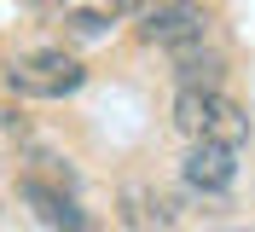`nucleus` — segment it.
<instances>
[{
    "label": "nucleus",
    "instance_id": "8",
    "mask_svg": "<svg viewBox=\"0 0 255 232\" xmlns=\"http://www.w3.org/2000/svg\"><path fill=\"white\" fill-rule=\"evenodd\" d=\"M168 64H174V87H221V70H226V58L215 52V41L174 46Z\"/></svg>",
    "mask_w": 255,
    "mask_h": 232
},
{
    "label": "nucleus",
    "instance_id": "9",
    "mask_svg": "<svg viewBox=\"0 0 255 232\" xmlns=\"http://www.w3.org/2000/svg\"><path fill=\"white\" fill-rule=\"evenodd\" d=\"M162 6H180V0H122L128 23H133V17H145V12H162Z\"/></svg>",
    "mask_w": 255,
    "mask_h": 232
},
{
    "label": "nucleus",
    "instance_id": "3",
    "mask_svg": "<svg viewBox=\"0 0 255 232\" xmlns=\"http://www.w3.org/2000/svg\"><path fill=\"white\" fill-rule=\"evenodd\" d=\"M116 221H122L128 232H180L186 227V209H180V198L168 186L133 174V180H122V192H116Z\"/></svg>",
    "mask_w": 255,
    "mask_h": 232
},
{
    "label": "nucleus",
    "instance_id": "2",
    "mask_svg": "<svg viewBox=\"0 0 255 232\" xmlns=\"http://www.w3.org/2000/svg\"><path fill=\"white\" fill-rule=\"evenodd\" d=\"M87 87V64L64 46H29L6 64V93L17 99H70Z\"/></svg>",
    "mask_w": 255,
    "mask_h": 232
},
{
    "label": "nucleus",
    "instance_id": "4",
    "mask_svg": "<svg viewBox=\"0 0 255 232\" xmlns=\"http://www.w3.org/2000/svg\"><path fill=\"white\" fill-rule=\"evenodd\" d=\"M133 35H139V46L174 52V46H191V41H215V17H209L203 0H180V6L133 17Z\"/></svg>",
    "mask_w": 255,
    "mask_h": 232
},
{
    "label": "nucleus",
    "instance_id": "10",
    "mask_svg": "<svg viewBox=\"0 0 255 232\" xmlns=\"http://www.w3.org/2000/svg\"><path fill=\"white\" fill-rule=\"evenodd\" d=\"M29 6H41V0H29Z\"/></svg>",
    "mask_w": 255,
    "mask_h": 232
},
{
    "label": "nucleus",
    "instance_id": "5",
    "mask_svg": "<svg viewBox=\"0 0 255 232\" xmlns=\"http://www.w3.org/2000/svg\"><path fill=\"white\" fill-rule=\"evenodd\" d=\"M17 198L35 209V221L52 232H93V215L76 203V186H58V180H41V174H23L17 180Z\"/></svg>",
    "mask_w": 255,
    "mask_h": 232
},
{
    "label": "nucleus",
    "instance_id": "6",
    "mask_svg": "<svg viewBox=\"0 0 255 232\" xmlns=\"http://www.w3.org/2000/svg\"><path fill=\"white\" fill-rule=\"evenodd\" d=\"M180 180H186L191 198H226L238 186V151L232 145H186Z\"/></svg>",
    "mask_w": 255,
    "mask_h": 232
},
{
    "label": "nucleus",
    "instance_id": "1",
    "mask_svg": "<svg viewBox=\"0 0 255 232\" xmlns=\"http://www.w3.org/2000/svg\"><path fill=\"white\" fill-rule=\"evenodd\" d=\"M174 134L186 145H232L250 139V110L226 87H174Z\"/></svg>",
    "mask_w": 255,
    "mask_h": 232
},
{
    "label": "nucleus",
    "instance_id": "7",
    "mask_svg": "<svg viewBox=\"0 0 255 232\" xmlns=\"http://www.w3.org/2000/svg\"><path fill=\"white\" fill-rule=\"evenodd\" d=\"M52 23H58L64 41L93 46V41H105L116 23H128V12H122V0H58V6H52Z\"/></svg>",
    "mask_w": 255,
    "mask_h": 232
}]
</instances>
